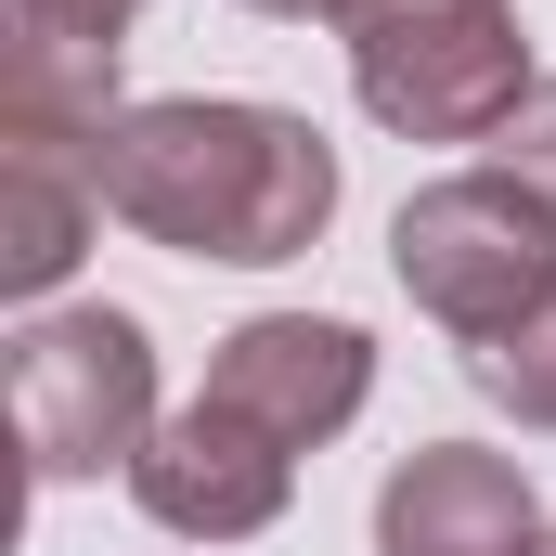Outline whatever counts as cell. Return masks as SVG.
<instances>
[{"label": "cell", "instance_id": "ba28073f", "mask_svg": "<svg viewBox=\"0 0 556 556\" xmlns=\"http://www.w3.org/2000/svg\"><path fill=\"white\" fill-rule=\"evenodd\" d=\"M91 220H104V168L78 142H13L0 130V298H52L91 260Z\"/></svg>", "mask_w": 556, "mask_h": 556}, {"label": "cell", "instance_id": "277c9868", "mask_svg": "<svg viewBox=\"0 0 556 556\" xmlns=\"http://www.w3.org/2000/svg\"><path fill=\"white\" fill-rule=\"evenodd\" d=\"M350 91H363L376 130H402V142H505V117L544 78H531L518 0H466V13H402V26L350 39Z\"/></svg>", "mask_w": 556, "mask_h": 556}, {"label": "cell", "instance_id": "52a82bcc", "mask_svg": "<svg viewBox=\"0 0 556 556\" xmlns=\"http://www.w3.org/2000/svg\"><path fill=\"white\" fill-rule=\"evenodd\" d=\"M376 556H544V505H531L518 453L427 440L376 492Z\"/></svg>", "mask_w": 556, "mask_h": 556}, {"label": "cell", "instance_id": "9c48e42d", "mask_svg": "<svg viewBox=\"0 0 556 556\" xmlns=\"http://www.w3.org/2000/svg\"><path fill=\"white\" fill-rule=\"evenodd\" d=\"M130 104H117V39H65V26H26L13 13V52H0V130L13 142H78L104 155Z\"/></svg>", "mask_w": 556, "mask_h": 556}, {"label": "cell", "instance_id": "8fae6325", "mask_svg": "<svg viewBox=\"0 0 556 556\" xmlns=\"http://www.w3.org/2000/svg\"><path fill=\"white\" fill-rule=\"evenodd\" d=\"M492 168H518V181H531V194L556 207V78L531 91V104H518V117H505V142H492Z\"/></svg>", "mask_w": 556, "mask_h": 556}, {"label": "cell", "instance_id": "7c38bea8", "mask_svg": "<svg viewBox=\"0 0 556 556\" xmlns=\"http://www.w3.org/2000/svg\"><path fill=\"white\" fill-rule=\"evenodd\" d=\"M26 26H65V39H130V13L142 0H13Z\"/></svg>", "mask_w": 556, "mask_h": 556}, {"label": "cell", "instance_id": "8992f818", "mask_svg": "<svg viewBox=\"0 0 556 556\" xmlns=\"http://www.w3.org/2000/svg\"><path fill=\"white\" fill-rule=\"evenodd\" d=\"M285 492H298V453L260 440V427L233 415V402H207V389L155 427L142 466H130V505L155 531H181V544H247V531H273Z\"/></svg>", "mask_w": 556, "mask_h": 556}, {"label": "cell", "instance_id": "7a4b0ae2", "mask_svg": "<svg viewBox=\"0 0 556 556\" xmlns=\"http://www.w3.org/2000/svg\"><path fill=\"white\" fill-rule=\"evenodd\" d=\"M155 337L130 311H26L13 337V440H26V479L65 492V479H130L142 440H155Z\"/></svg>", "mask_w": 556, "mask_h": 556}, {"label": "cell", "instance_id": "5b68a950", "mask_svg": "<svg viewBox=\"0 0 556 556\" xmlns=\"http://www.w3.org/2000/svg\"><path fill=\"white\" fill-rule=\"evenodd\" d=\"M207 402H233V415L260 427V440H285V453H324L337 427L376 402V337L337 324V311H260V324L220 337Z\"/></svg>", "mask_w": 556, "mask_h": 556}, {"label": "cell", "instance_id": "9a60e30c", "mask_svg": "<svg viewBox=\"0 0 556 556\" xmlns=\"http://www.w3.org/2000/svg\"><path fill=\"white\" fill-rule=\"evenodd\" d=\"M544 556H556V531H544Z\"/></svg>", "mask_w": 556, "mask_h": 556}, {"label": "cell", "instance_id": "4fadbf2b", "mask_svg": "<svg viewBox=\"0 0 556 556\" xmlns=\"http://www.w3.org/2000/svg\"><path fill=\"white\" fill-rule=\"evenodd\" d=\"M402 13H466V0H324L337 39H376V26H402Z\"/></svg>", "mask_w": 556, "mask_h": 556}, {"label": "cell", "instance_id": "3957f363", "mask_svg": "<svg viewBox=\"0 0 556 556\" xmlns=\"http://www.w3.org/2000/svg\"><path fill=\"white\" fill-rule=\"evenodd\" d=\"M389 273H402V298H415L453 350H479V337H505V324L556 285V207L518 168H453V181L402 194Z\"/></svg>", "mask_w": 556, "mask_h": 556}, {"label": "cell", "instance_id": "30bf717a", "mask_svg": "<svg viewBox=\"0 0 556 556\" xmlns=\"http://www.w3.org/2000/svg\"><path fill=\"white\" fill-rule=\"evenodd\" d=\"M466 389H479L492 415H518V427H544V440H556V285L505 324V337L466 350Z\"/></svg>", "mask_w": 556, "mask_h": 556}, {"label": "cell", "instance_id": "5bb4252c", "mask_svg": "<svg viewBox=\"0 0 556 556\" xmlns=\"http://www.w3.org/2000/svg\"><path fill=\"white\" fill-rule=\"evenodd\" d=\"M247 13H324V0H247Z\"/></svg>", "mask_w": 556, "mask_h": 556}, {"label": "cell", "instance_id": "6da1fadb", "mask_svg": "<svg viewBox=\"0 0 556 556\" xmlns=\"http://www.w3.org/2000/svg\"><path fill=\"white\" fill-rule=\"evenodd\" d=\"M91 168H104V220H130L168 260H220V273L311 260L337 220V142L298 104H220V91L130 104Z\"/></svg>", "mask_w": 556, "mask_h": 556}]
</instances>
